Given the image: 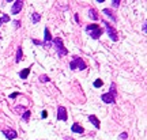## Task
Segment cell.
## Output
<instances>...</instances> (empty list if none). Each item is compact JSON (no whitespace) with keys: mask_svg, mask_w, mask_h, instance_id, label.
<instances>
[{"mask_svg":"<svg viewBox=\"0 0 147 140\" xmlns=\"http://www.w3.org/2000/svg\"><path fill=\"white\" fill-rule=\"evenodd\" d=\"M101 99L105 104H116V84L115 83H112L109 93H105L101 95Z\"/></svg>","mask_w":147,"mask_h":140,"instance_id":"obj_1","label":"cell"},{"mask_svg":"<svg viewBox=\"0 0 147 140\" xmlns=\"http://www.w3.org/2000/svg\"><path fill=\"white\" fill-rule=\"evenodd\" d=\"M52 42H53V45H55V49H56V52H57L59 56H60V57L67 56L68 50H67V48L64 46L63 40H61L60 37H56V38H53Z\"/></svg>","mask_w":147,"mask_h":140,"instance_id":"obj_2","label":"cell"},{"mask_svg":"<svg viewBox=\"0 0 147 140\" xmlns=\"http://www.w3.org/2000/svg\"><path fill=\"white\" fill-rule=\"evenodd\" d=\"M86 63L83 61V59L79 56H74L72 57V61L69 63V68L72 69V71H76V69H79V71H83V69H86Z\"/></svg>","mask_w":147,"mask_h":140,"instance_id":"obj_3","label":"cell"},{"mask_svg":"<svg viewBox=\"0 0 147 140\" xmlns=\"http://www.w3.org/2000/svg\"><path fill=\"white\" fill-rule=\"evenodd\" d=\"M104 26H105V30L106 33H108V36H109V38L112 40V41H119V34H117V31H116V29L113 26H110L109 22H105L104 21Z\"/></svg>","mask_w":147,"mask_h":140,"instance_id":"obj_4","label":"cell"},{"mask_svg":"<svg viewBox=\"0 0 147 140\" xmlns=\"http://www.w3.org/2000/svg\"><path fill=\"white\" fill-rule=\"evenodd\" d=\"M52 36H51V31H49V29L48 27H45L44 29V42H42V45L44 46H51L52 45Z\"/></svg>","mask_w":147,"mask_h":140,"instance_id":"obj_5","label":"cell"},{"mask_svg":"<svg viewBox=\"0 0 147 140\" xmlns=\"http://www.w3.org/2000/svg\"><path fill=\"white\" fill-rule=\"evenodd\" d=\"M57 120L59 121H67L68 120V113L64 106H59L57 108Z\"/></svg>","mask_w":147,"mask_h":140,"instance_id":"obj_6","label":"cell"},{"mask_svg":"<svg viewBox=\"0 0 147 140\" xmlns=\"http://www.w3.org/2000/svg\"><path fill=\"white\" fill-rule=\"evenodd\" d=\"M1 132H3V135L5 136V139H8V140H14L18 137L16 131L11 129V128H4V129H1Z\"/></svg>","mask_w":147,"mask_h":140,"instance_id":"obj_7","label":"cell"},{"mask_svg":"<svg viewBox=\"0 0 147 140\" xmlns=\"http://www.w3.org/2000/svg\"><path fill=\"white\" fill-rule=\"evenodd\" d=\"M23 8V1L22 0H16L15 3L12 4V8H11V12H12V15H16L19 11Z\"/></svg>","mask_w":147,"mask_h":140,"instance_id":"obj_8","label":"cell"},{"mask_svg":"<svg viewBox=\"0 0 147 140\" xmlns=\"http://www.w3.org/2000/svg\"><path fill=\"white\" fill-rule=\"evenodd\" d=\"M90 33V37L93 38V40H98L101 36H102V33H104V30L101 29V27H97V29H94V30L89 31Z\"/></svg>","mask_w":147,"mask_h":140,"instance_id":"obj_9","label":"cell"},{"mask_svg":"<svg viewBox=\"0 0 147 140\" xmlns=\"http://www.w3.org/2000/svg\"><path fill=\"white\" fill-rule=\"evenodd\" d=\"M89 121H90V122H91L93 125H94V127L97 128V129H100L101 122H100V120L97 118V117H95L94 114H90V116H89Z\"/></svg>","mask_w":147,"mask_h":140,"instance_id":"obj_10","label":"cell"},{"mask_svg":"<svg viewBox=\"0 0 147 140\" xmlns=\"http://www.w3.org/2000/svg\"><path fill=\"white\" fill-rule=\"evenodd\" d=\"M71 131H72L74 133H83V132H84V128H83V127H80L78 122H75V124L71 127Z\"/></svg>","mask_w":147,"mask_h":140,"instance_id":"obj_11","label":"cell"},{"mask_svg":"<svg viewBox=\"0 0 147 140\" xmlns=\"http://www.w3.org/2000/svg\"><path fill=\"white\" fill-rule=\"evenodd\" d=\"M30 69L32 68H25V69H22L21 72H19V78L21 79H27V76H29V73H30Z\"/></svg>","mask_w":147,"mask_h":140,"instance_id":"obj_12","label":"cell"},{"mask_svg":"<svg viewBox=\"0 0 147 140\" xmlns=\"http://www.w3.org/2000/svg\"><path fill=\"white\" fill-rule=\"evenodd\" d=\"M102 12H104V14H106V15L109 16V18H110V19H112L113 22L117 21V18H116L115 15H113V12H112V11H110L109 8H104V11H102Z\"/></svg>","mask_w":147,"mask_h":140,"instance_id":"obj_13","label":"cell"},{"mask_svg":"<svg viewBox=\"0 0 147 140\" xmlns=\"http://www.w3.org/2000/svg\"><path fill=\"white\" fill-rule=\"evenodd\" d=\"M89 16L93 19V21H97L98 19V15H97V11L94 10V8H90L89 10Z\"/></svg>","mask_w":147,"mask_h":140,"instance_id":"obj_14","label":"cell"},{"mask_svg":"<svg viewBox=\"0 0 147 140\" xmlns=\"http://www.w3.org/2000/svg\"><path fill=\"white\" fill-rule=\"evenodd\" d=\"M30 116H32V112H30V110H25V113L22 114V118H23V121L29 122V120H30Z\"/></svg>","mask_w":147,"mask_h":140,"instance_id":"obj_15","label":"cell"},{"mask_svg":"<svg viewBox=\"0 0 147 140\" xmlns=\"http://www.w3.org/2000/svg\"><path fill=\"white\" fill-rule=\"evenodd\" d=\"M22 61V48L18 46V50H16V59L15 63H21Z\"/></svg>","mask_w":147,"mask_h":140,"instance_id":"obj_16","label":"cell"},{"mask_svg":"<svg viewBox=\"0 0 147 140\" xmlns=\"http://www.w3.org/2000/svg\"><path fill=\"white\" fill-rule=\"evenodd\" d=\"M32 21L34 22V23H38V22L41 21V15H40V14H37V12H34V14L32 15Z\"/></svg>","mask_w":147,"mask_h":140,"instance_id":"obj_17","label":"cell"},{"mask_svg":"<svg viewBox=\"0 0 147 140\" xmlns=\"http://www.w3.org/2000/svg\"><path fill=\"white\" fill-rule=\"evenodd\" d=\"M7 22H10V16H8V15H3L1 18H0V27H1V25H3V23H7Z\"/></svg>","mask_w":147,"mask_h":140,"instance_id":"obj_18","label":"cell"},{"mask_svg":"<svg viewBox=\"0 0 147 140\" xmlns=\"http://www.w3.org/2000/svg\"><path fill=\"white\" fill-rule=\"evenodd\" d=\"M97 27H100L97 23H91V25H89V26H86V31L89 33V31H91V30H94V29H97Z\"/></svg>","mask_w":147,"mask_h":140,"instance_id":"obj_19","label":"cell"},{"mask_svg":"<svg viewBox=\"0 0 147 140\" xmlns=\"http://www.w3.org/2000/svg\"><path fill=\"white\" fill-rule=\"evenodd\" d=\"M49 80H51V79H49V76H47V75H41V76H40V82H41V83H47Z\"/></svg>","mask_w":147,"mask_h":140,"instance_id":"obj_20","label":"cell"},{"mask_svg":"<svg viewBox=\"0 0 147 140\" xmlns=\"http://www.w3.org/2000/svg\"><path fill=\"white\" fill-rule=\"evenodd\" d=\"M102 86H104V82H102L101 79H97V80H95V82H94V87H95V88L102 87Z\"/></svg>","mask_w":147,"mask_h":140,"instance_id":"obj_21","label":"cell"},{"mask_svg":"<svg viewBox=\"0 0 147 140\" xmlns=\"http://www.w3.org/2000/svg\"><path fill=\"white\" fill-rule=\"evenodd\" d=\"M127 137H128V133H127V132H123V133L119 136V139L120 140H127Z\"/></svg>","mask_w":147,"mask_h":140,"instance_id":"obj_22","label":"cell"},{"mask_svg":"<svg viewBox=\"0 0 147 140\" xmlns=\"http://www.w3.org/2000/svg\"><path fill=\"white\" fill-rule=\"evenodd\" d=\"M112 5H113L115 8H117V7L120 5V0H113V1H112Z\"/></svg>","mask_w":147,"mask_h":140,"instance_id":"obj_23","label":"cell"},{"mask_svg":"<svg viewBox=\"0 0 147 140\" xmlns=\"http://www.w3.org/2000/svg\"><path fill=\"white\" fill-rule=\"evenodd\" d=\"M12 25L15 26V29H19V27H21V22H19V21H14V22H12Z\"/></svg>","mask_w":147,"mask_h":140,"instance_id":"obj_24","label":"cell"},{"mask_svg":"<svg viewBox=\"0 0 147 140\" xmlns=\"http://www.w3.org/2000/svg\"><path fill=\"white\" fill-rule=\"evenodd\" d=\"M18 95H19V93H12V94H10V95H8V98H10V99H14V98H16Z\"/></svg>","mask_w":147,"mask_h":140,"instance_id":"obj_25","label":"cell"},{"mask_svg":"<svg viewBox=\"0 0 147 140\" xmlns=\"http://www.w3.org/2000/svg\"><path fill=\"white\" fill-rule=\"evenodd\" d=\"M41 117H42V118H47V117H48V112H47V110H42V112H41Z\"/></svg>","mask_w":147,"mask_h":140,"instance_id":"obj_26","label":"cell"},{"mask_svg":"<svg viewBox=\"0 0 147 140\" xmlns=\"http://www.w3.org/2000/svg\"><path fill=\"white\" fill-rule=\"evenodd\" d=\"M33 44H36V45H42V42L38 41V40H33Z\"/></svg>","mask_w":147,"mask_h":140,"instance_id":"obj_27","label":"cell"},{"mask_svg":"<svg viewBox=\"0 0 147 140\" xmlns=\"http://www.w3.org/2000/svg\"><path fill=\"white\" fill-rule=\"evenodd\" d=\"M75 22H78V23H79V16H78V14H75Z\"/></svg>","mask_w":147,"mask_h":140,"instance_id":"obj_28","label":"cell"},{"mask_svg":"<svg viewBox=\"0 0 147 140\" xmlns=\"http://www.w3.org/2000/svg\"><path fill=\"white\" fill-rule=\"evenodd\" d=\"M64 140H74L72 137H69V136H67V137H64Z\"/></svg>","mask_w":147,"mask_h":140,"instance_id":"obj_29","label":"cell"},{"mask_svg":"<svg viewBox=\"0 0 147 140\" xmlns=\"http://www.w3.org/2000/svg\"><path fill=\"white\" fill-rule=\"evenodd\" d=\"M0 38H1V34H0Z\"/></svg>","mask_w":147,"mask_h":140,"instance_id":"obj_30","label":"cell"}]
</instances>
